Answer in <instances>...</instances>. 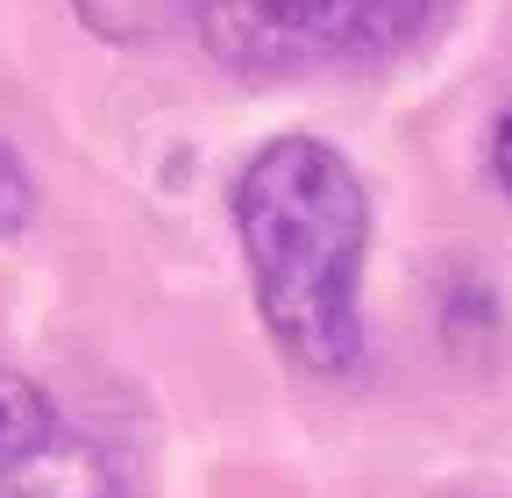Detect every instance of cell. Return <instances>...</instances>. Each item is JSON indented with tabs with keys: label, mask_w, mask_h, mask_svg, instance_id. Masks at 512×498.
Returning <instances> with one entry per match:
<instances>
[{
	"label": "cell",
	"mask_w": 512,
	"mask_h": 498,
	"mask_svg": "<svg viewBox=\"0 0 512 498\" xmlns=\"http://www.w3.org/2000/svg\"><path fill=\"white\" fill-rule=\"evenodd\" d=\"M235 235L271 342L313 378L356 370L370 249V193L356 164L313 136H278L235 178Z\"/></svg>",
	"instance_id": "cell-1"
},
{
	"label": "cell",
	"mask_w": 512,
	"mask_h": 498,
	"mask_svg": "<svg viewBox=\"0 0 512 498\" xmlns=\"http://www.w3.org/2000/svg\"><path fill=\"white\" fill-rule=\"evenodd\" d=\"M456 0H200L214 57L242 79H313L413 50Z\"/></svg>",
	"instance_id": "cell-2"
},
{
	"label": "cell",
	"mask_w": 512,
	"mask_h": 498,
	"mask_svg": "<svg viewBox=\"0 0 512 498\" xmlns=\"http://www.w3.org/2000/svg\"><path fill=\"white\" fill-rule=\"evenodd\" d=\"M0 498H121L100 442L22 370H0Z\"/></svg>",
	"instance_id": "cell-3"
},
{
	"label": "cell",
	"mask_w": 512,
	"mask_h": 498,
	"mask_svg": "<svg viewBox=\"0 0 512 498\" xmlns=\"http://www.w3.org/2000/svg\"><path fill=\"white\" fill-rule=\"evenodd\" d=\"M79 15L93 36L150 43V36H171L178 22H200V0H79Z\"/></svg>",
	"instance_id": "cell-4"
},
{
	"label": "cell",
	"mask_w": 512,
	"mask_h": 498,
	"mask_svg": "<svg viewBox=\"0 0 512 498\" xmlns=\"http://www.w3.org/2000/svg\"><path fill=\"white\" fill-rule=\"evenodd\" d=\"M29 214H36V185H29V171L15 164V150L0 143V235L29 228Z\"/></svg>",
	"instance_id": "cell-5"
},
{
	"label": "cell",
	"mask_w": 512,
	"mask_h": 498,
	"mask_svg": "<svg viewBox=\"0 0 512 498\" xmlns=\"http://www.w3.org/2000/svg\"><path fill=\"white\" fill-rule=\"evenodd\" d=\"M491 178H498V193H512V107L498 114V129H491Z\"/></svg>",
	"instance_id": "cell-6"
}]
</instances>
